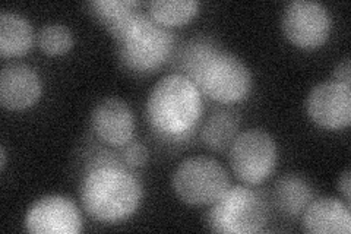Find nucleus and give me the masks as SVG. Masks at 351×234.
I'll use <instances>...</instances> for the list:
<instances>
[{
    "mask_svg": "<svg viewBox=\"0 0 351 234\" xmlns=\"http://www.w3.org/2000/svg\"><path fill=\"white\" fill-rule=\"evenodd\" d=\"M307 115L317 126L338 130L351 121V85L337 81L317 84L306 102Z\"/></svg>",
    "mask_w": 351,
    "mask_h": 234,
    "instance_id": "9d476101",
    "label": "nucleus"
},
{
    "mask_svg": "<svg viewBox=\"0 0 351 234\" xmlns=\"http://www.w3.org/2000/svg\"><path fill=\"white\" fill-rule=\"evenodd\" d=\"M142 185L123 165H94L81 182L80 196L86 214L101 222H119L136 213L142 200Z\"/></svg>",
    "mask_w": 351,
    "mask_h": 234,
    "instance_id": "f257e3e1",
    "label": "nucleus"
},
{
    "mask_svg": "<svg viewBox=\"0 0 351 234\" xmlns=\"http://www.w3.org/2000/svg\"><path fill=\"white\" fill-rule=\"evenodd\" d=\"M277 145L269 133L261 129L241 132L230 145V167L241 182L259 185L276 170Z\"/></svg>",
    "mask_w": 351,
    "mask_h": 234,
    "instance_id": "0eeeda50",
    "label": "nucleus"
},
{
    "mask_svg": "<svg viewBox=\"0 0 351 234\" xmlns=\"http://www.w3.org/2000/svg\"><path fill=\"white\" fill-rule=\"evenodd\" d=\"M138 5L136 0H93L86 3L90 12L107 30H112L117 22L136 10Z\"/></svg>",
    "mask_w": 351,
    "mask_h": 234,
    "instance_id": "6ab92c4d",
    "label": "nucleus"
},
{
    "mask_svg": "<svg viewBox=\"0 0 351 234\" xmlns=\"http://www.w3.org/2000/svg\"><path fill=\"white\" fill-rule=\"evenodd\" d=\"M123 161L129 167H142L148 161V150L141 142H129L123 150Z\"/></svg>",
    "mask_w": 351,
    "mask_h": 234,
    "instance_id": "412c9836",
    "label": "nucleus"
},
{
    "mask_svg": "<svg viewBox=\"0 0 351 234\" xmlns=\"http://www.w3.org/2000/svg\"><path fill=\"white\" fill-rule=\"evenodd\" d=\"M302 227L311 234H350V205L337 198L313 199L302 214Z\"/></svg>",
    "mask_w": 351,
    "mask_h": 234,
    "instance_id": "ddd939ff",
    "label": "nucleus"
},
{
    "mask_svg": "<svg viewBox=\"0 0 351 234\" xmlns=\"http://www.w3.org/2000/svg\"><path fill=\"white\" fill-rule=\"evenodd\" d=\"M334 81L351 85V66L348 58H346L343 62H339L337 65V68L334 71Z\"/></svg>",
    "mask_w": 351,
    "mask_h": 234,
    "instance_id": "4be33fe9",
    "label": "nucleus"
},
{
    "mask_svg": "<svg viewBox=\"0 0 351 234\" xmlns=\"http://www.w3.org/2000/svg\"><path fill=\"white\" fill-rule=\"evenodd\" d=\"M37 43L43 53L59 56L72 49L73 36L72 31L63 24H47L38 31Z\"/></svg>",
    "mask_w": 351,
    "mask_h": 234,
    "instance_id": "aec40b11",
    "label": "nucleus"
},
{
    "mask_svg": "<svg viewBox=\"0 0 351 234\" xmlns=\"http://www.w3.org/2000/svg\"><path fill=\"white\" fill-rule=\"evenodd\" d=\"M192 82L202 94L224 104L241 102L252 90L247 66L233 53L219 49L206 59Z\"/></svg>",
    "mask_w": 351,
    "mask_h": 234,
    "instance_id": "423d86ee",
    "label": "nucleus"
},
{
    "mask_svg": "<svg viewBox=\"0 0 351 234\" xmlns=\"http://www.w3.org/2000/svg\"><path fill=\"white\" fill-rule=\"evenodd\" d=\"M268 209L263 199L250 187L230 186L208 211L206 222L215 233L254 234L263 230Z\"/></svg>",
    "mask_w": 351,
    "mask_h": 234,
    "instance_id": "20e7f679",
    "label": "nucleus"
},
{
    "mask_svg": "<svg viewBox=\"0 0 351 234\" xmlns=\"http://www.w3.org/2000/svg\"><path fill=\"white\" fill-rule=\"evenodd\" d=\"M274 198L284 215L299 217L313 200V191L302 177L287 174L277 182Z\"/></svg>",
    "mask_w": 351,
    "mask_h": 234,
    "instance_id": "2eb2a0df",
    "label": "nucleus"
},
{
    "mask_svg": "<svg viewBox=\"0 0 351 234\" xmlns=\"http://www.w3.org/2000/svg\"><path fill=\"white\" fill-rule=\"evenodd\" d=\"M171 185L184 204L213 205L230 187V177L219 161L206 155H195L178 165Z\"/></svg>",
    "mask_w": 351,
    "mask_h": 234,
    "instance_id": "39448f33",
    "label": "nucleus"
},
{
    "mask_svg": "<svg viewBox=\"0 0 351 234\" xmlns=\"http://www.w3.org/2000/svg\"><path fill=\"white\" fill-rule=\"evenodd\" d=\"M0 169L2 170H5V167H6V150H5V147H2L0 148Z\"/></svg>",
    "mask_w": 351,
    "mask_h": 234,
    "instance_id": "b1692460",
    "label": "nucleus"
},
{
    "mask_svg": "<svg viewBox=\"0 0 351 234\" xmlns=\"http://www.w3.org/2000/svg\"><path fill=\"white\" fill-rule=\"evenodd\" d=\"M239 117L228 110L215 111L213 116L206 119L202 126L201 138L206 147L221 151L232 145L237 137Z\"/></svg>",
    "mask_w": 351,
    "mask_h": 234,
    "instance_id": "dca6fc26",
    "label": "nucleus"
},
{
    "mask_svg": "<svg viewBox=\"0 0 351 234\" xmlns=\"http://www.w3.org/2000/svg\"><path fill=\"white\" fill-rule=\"evenodd\" d=\"M338 191L343 194L346 202L350 205V200H351V174H350V170H346L341 176H339Z\"/></svg>",
    "mask_w": 351,
    "mask_h": 234,
    "instance_id": "5701e85b",
    "label": "nucleus"
},
{
    "mask_svg": "<svg viewBox=\"0 0 351 234\" xmlns=\"http://www.w3.org/2000/svg\"><path fill=\"white\" fill-rule=\"evenodd\" d=\"M149 16L162 27H180L189 22L199 9L195 0H152Z\"/></svg>",
    "mask_w": 351,
    "mask_h": 234,
    "instance_id": "f3484780",
    "label": "nucleus"
},
{
    "mask_svg": "<svg viewBox=\"0 0 351 234\" xmlns=\"http://www.w3.org/2000/svg\"><path fill=\"white\" fill-rule=\"evenodd\" d=\"M41 95L38 73L24 63L8 65L0 73V103L8 110H25Z\"/></svg>",
    "mask_w": 351,
    "mask_h": 234,
    "instance_id": "f8f14e48",
    "label": "nucleus"
},
{
    "mask_svg": "<svg viewBox=\"0 0 351 234\" xmlns=\"http://www.w3.org/2000/svg\"><path fill=\"white\" fill-rule=\"evenodd\" d=\"M91 128L97 138L107 145L125 147L134 138L135 116L123 100L108 97L94 107Z\"/></svg>",
    "mask_w": 351,
    "mask_h": 234,
    "instance_id": "9b49d317",
    "label": "nucleus"
},
{
    "mask_svg": "<svg viewBox=\"0 0 351 234\" xmlns=\"http://www.w3.org/2000/svg\"><path fill=\"white\" fill-rule=\"evenodd\" d=\"M219 47L217 44L206 37H195L186 41L176 54V66L182 71V75L188 76L192 81L195 75L202 68L210 56L217 51Z\"/></svg>",
    "mask_w": 351,
    "mask_h": 234,
    "instance_id": "a211bd4d",
    "label": "nucleus"
},
{
    "mask_svg": "<svg viewBox=\"0 0 351 234\" xmlns=\"http://www.w3.org/2000/svg\"><path fill=\"white\" fill-rule=\"evenodd\" d=\"M117 44L119 59L126 69L149 73L166 63L174 50L171 32L151 16L134 10L108 30Z\"/></svg>",
    "mask_w": 351,
    "mask_h": 234,
    "instance_id": "7ed1b4c3",
    "label": "nucleus"
},
{
    "mask_svg": "<svg viewBox=\"0 0 351 234\" xmlns=\"http://www.w3.org/2000/svg\"><path fill=\"white\" fill-rule=\"evenodd\" d=\"M24 224L32 234H78L82 230V218L69 198L49 195L29 207Z\"/></svg>",
    "mask_w": 351,
    "mask_h": 234,
    "instance_id": "1a4fd4ad",
    "label": "nucleus"
},
{
    "mask_svg": "<svg viewBox=\"0 0 351 234\" xmlns=\"http://www.w3.org/2000/svg\"><path fill=\"white\" fill-rule=\"evenodd\" d=\"M34 41L29 21L16 12L0 14V53L5 58L25 54Z\"/></svg>",
    "mask_w": 351,
    "mask_h": 234,
    "instance_id": "4468645a",
    "label": "nucleus"
},
{
    "mask_svg": "<svg viewBox=\"0 0 351 234\" xmlns=\"http://www.w3.org/2000/svg\"><path fill=\"white\" fill-rule=\"evenodd\" d=\"M284 36L304 50L317 49L328 40L332 28L329 10L319 2L293 0L285 6L281 19Z\"/></svg>",
    "mask_w": 351,
    "mask_h": 234,
    "instance_id": "6e6552de",
    "label": "nucleus"
},
{
    "mask_svg": "<svg viewBox=\"0 0 351 234\" xmlns=\"http://www.w3.org/2000/svg\"><path fill=\"white\" fill-rule=\"evenodd\" d=\"M201 91L188 76L170 73L154 85L147 100V117L160 137H189L202 116Z\"/></svg>",
    "mask_w": 351,
    "mask_h": 234,
    "instance_id": "f03ea898",
    "label": "nucleus"
}]
</instances>
